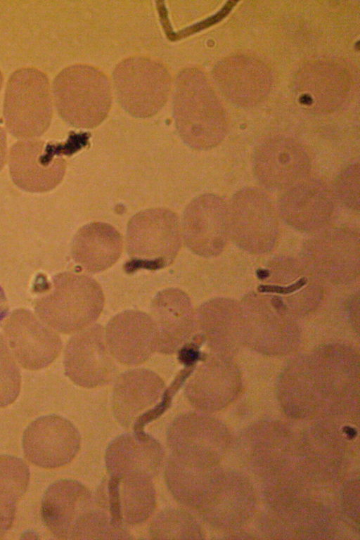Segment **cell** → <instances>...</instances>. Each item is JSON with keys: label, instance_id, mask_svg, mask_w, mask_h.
<instances>
[{"label": "cell", "instance_id": "obj_1", "mask_svg": "<svg viewBox=\"0 0 360 540\" xmlns=\"http://www.w3.org/2000/svg\"><path fill=\"white\" fill-rule=\"evenodd\" d=\"M172 111L179 136L193 149L210 150L227 134L226 110L206 75L198 67H186L176 75Z\"/></svg>", "mask_w": 360, "mask_h": 540}, {"label": "cell", "instance_id": "obj_2", "mask_svg": "<svg viewBox=\"0 0 360 540\" xmlns=\"http://www.w3.org/2000/svg\"><path fill=\"white\" fill-rule=\"evenodd\" d=\"M52 94L59 116L79 129L100 125L108 115L112 102L108 77L87 64H74L63 69L53 79Z\"/></svg>", "mask_w": 360, "mask_h": 540}, {"label": "cell", "instance_id": "obj_3", "mask_svg": "<svg viewBox=\"0 0 360 540\" xmlns=\"http://www.w3.org/2000/svg\"><path fill=\"white\" fill-rule=\"evenodd\" d=\"M104 305V295L93 278L63 272L54 276L49 292L39 297L35 314L58 333L74 334L94 323Z\"/></svg>", "mask_w": 360, "mask_h": 540}, {"label": "cell", "instance_id": "obj_4", "mask_svg": "<svg viewBox=\"0 0 360 540\" xmlns=\"http://www.w3.org/2000/svg\"><path fill=\"white\" fill-rule=\"evenodd\" d=\"M3 115L7 130L16 138L27 140L43 135L53 117L47 75L33 67L13 72L6 84Z\"/></svg>", "mask_w": 360, "mask_h": 540}, {"label": "cell", "instance_id": "obj_5", "mask_svg": "<svg viewBox=\"0 0 360 540\" xmlns=\"http://www.w3.org/2000/svg\"><path fill=\"white\" fill-rule=\"evenodd\" d=\"M119 104L131 116L148 118L167 103L172 90L171 74L162 62L134 56L119 62L112 72Z\"/></svg>", "mask_w": 360, "mask_h": 540}, {"label": "cell", "instance_id": "obj_6", "mask_svg": "<svg viewBox=\"0 0 360 540\" xmlns=\"http://www.w3.org/2000/svg\"><path fill=\"white\" fill-rule=\"evenodd\" d=\"M181 229L176 214L166 208H151L129 220L126 245L131 269H159L169 265L181 246Z\"/></svg>", "mask_w": 360, "mask_h": 540}, {"label": "cell", "instance_id": "obj_7", "mask_svg": "<svg viewBox=\"0 0 360 540\" xmlns=\"http://www.w3.org/2000/svg\"><path fill=\"white\" fill-rule=\"evenodd\" d=\"M229 208V232L236 244L254 254L266 253L275 246L279 223L274 205L257 188H244L232 197Z\"/></svg>", "mask_w": 360, "mask_h": 540}, {"label": "cell", "instance_id": "obj_8", "mask_svg": "<svg viewBox=\"0 0 360 540\" xmlns=\"http://www.w3.org/2000/svg\"><path fill=\"white\" fill-rule=\"evenodd\" d=\"M2 335L18 365L30 371L51 365L63 347L58 332L24 308L16 309L8 316Z\"/></svg>", "mask_w": 360, "mask_h": 540}, {"label": "cell", "instance_id": "obj_9", "mask_svg": "<svg viewBox=\"0 0 360 540\" xmlns=\"http://www.w3.org/2000/svg\"><path fill=\"white\" fill-rule=\"evenodd\" d=\"M65 375L75 384L94 388L109 383L117 367L100 324H93L74 335L68 341L63 356Z\"/></svg>", "mask_w": 360, "mask_h": 540}, {"label": "cell", "instance_id": "obj_10", "mask_svg": "<svg viewBox=\"0 0 360 540\" xmlns=\"http://www.w3.org/2000/svg\"><path fill=\"white\" fill-rule=\"evenodd\" d=\"M80 444L77 428L67 418L56 414L42 416L33 420L22 437L26 459L45 469L70 463L77 454Z\"/></svg>", "mask_w": 360, "mask_h": 540}, {"label": "cell", "instance_id": "obj_11", "mask_svg": "<svg viewBox=\"0 0 360 540\" xmlns=\"http://www.w3.org/2000/svg\"><path fill=\"white\" fill-rule=\"evenodd\" d=\"M181 229L193 253L204 257L219 255L230 237L227 202L213 193L198 195L186 207Z\"/></svg>", "mask_w": 360, "mask_h": 540}, {"label": "cell", "instance_id": "obj_12", "mask_svg": "<svg viewBox=\"0 0 360 540\" xmlns=\"http://www.w3.org/2000/svg\"><path fill=\"white\" fill-rule=\"evenodd\" d=\"M167 441L172 454L196 465L214 466L225 449L226 433L217 420L190 412L172 421Z\"/></svg>", "mask_w": 360, "mask_h": 540}, {"label": "cell", "instance_id": "obj_13", "mask_svg": "<svg viewBox=\"0 0 360 540\" xmlns=\"http://www.w3.org/2000/svg\"><path fill=\"white\" fill-rule=\"evenodd\" d=\"M352 84L348 69L332 59L306 63L293 81L301 104L319 113H330L340 108L350 95Z\"/></svg>", "mask_w": 360, "mask_h": 540}, {"label": "cell", "instance_id": "obj_14", "mask_svg": "<svg viewBox=\"0 0 360 540\" xmlns=\"http://www.w3.org/2000/svg\"><path fill=\"white\" fill-rule=\"evenodd\" d=\"M212 75L221 94L242 108L259 105L269 96L273 86L269 67L258 58L248 54L221 59L214 67Z\"/></svg>", "mask_w": 360, "mask_h": 540}, {"label": "cell", "instance_id": "obj_15", "mask_svg": "<svg viewBox=\"0 0 360 540\" xmlns=\"http://www.w3.org/2000/svg\"><path fill=\"white\" fill-rule=\"evenodd\" d=\"M8 167L12 181L18 188L30 193H44L60 183L66 164L55 147L34 139L17 141L11 146Z\"/></svg>", "mask_w": 360, "mask_h": 540}, {"label": "cell", "instance_id": "obj_16", "mask_svg": "<svg viewBox=\"0 0 360 540\" xmlns=\"http://www.w3.org/2000/svg\"><path fill=\"white\" fill-rule=\"evenodd\" d=\"M253 169L261 184L271 190H285L307 178L311 160L305 148L286 136H274L255 150Z\"/></svg>", "mask_w": 360, "mask_h": 540}, {"label": "cell", "instance_id": "obj_17", "mask_svg": "<svg viewBox=\"0 0 360 540\" xmlns=\"http://www.w3.org/2000/svg\"><path fill=\"white\" fill-rule=\"evenodd\" d=\"M98 505L91 491L81 482L63 479L51 484L41 503V517L46 529L57 539H76L88 513Z\"/></svg>", "mask_w": 360, "mask_h": 540}, {"label": "cell", "instance_id": "obj_18", "mask_svg": "<svg viewBox=\"0 0 360 540\" xmlns=\"http://www.w3.org/2000/svg\"><path fill=\"white\" fill-rule=\"evenodd\" d=\"M278 212L294 229L318 232L334 214L335 197L323 181L306 178L285 190L278 202Z\"/></svg>", "mask_w": 360, "mask_h": 540}, {"label": "cell", "instance_id": "obj_19", "mask_svg": "<svg viewBox=\"0 0 360 540\" xmlns=\"http://www.w3.org/2000/svg\"><path fill=\"white\" fill-rule=\"evenodd\" d=\"M105 338L113 358L127 366L144 363L157 349L153 319L139 310H125L113 316L106 326Z\"/></svg>", "mask_w": 360, "mask_h": 540}, {"label": "cell", "instance_id": "obj_20", "mask_svg": "<svg viewBox=\"0 0 360 540\" xmlns=\"http://www.w3.org/2000/svg\"><path fill=\"white\" fill-rule=\"evenodd\" d=\"M157 335L156 351L174 354L188 343L195 329L193 305L182 290L169 288L158 292L150 304Z\"/></svg>", "mask_w": 360, "mask_h": 540}, {"label": "cell", "instance_id": "obj_21", "mask_svg": "<svg viewBox=\"0 0 360 540\" xmlns=\"http://www.w3.org/2000/svg\"><path fill=\"white\" fill-rule=\"evenodd\" d=\"M302 255L309 264L326 276L340 278L352 275L359 264V233L349 228L319 232L304 244Z\"/></svg>", "mask_w": 360, "mask_h": 540}, {"label": "cell", "instance_id": "obj_22", "mask_svg": "<svg viewBox=\"0 0 360 540\" xmlns=\"http://www.w3.org/2000/svg\"><path fill=\"white\" fill-rule=\"evenodd\" d=\"M164 456L162 446L152 436L143 432L126 433L109 444L105 461L111 477L153 479L161 469Z\"/></svg>", "mask_w": 360, "mask_h": 540}, {"label": "cell", "instance_id": "obj_23", "mask_svg": "<svg viewBox=\"0 0 360 540\" xmlns=\"http://www.w3.org/2000/svg\"><path fill=\"white\" fill-rule=\"evenodd\" d=\"M108 489H101L98 504L114 520L124 525L146 521L153 513L156 495L152 478L146 477H111Z\"/></svg>", "mask_w": 360, "mask_h": 540}, {"label": "cell", "instance_id": "obj_24", "mask_svg": "<svg viewBox=\"0 0 360 540\" xmlns=\"http://www.w3.org/2000/svg\"><path fill=\"white\" fill-rule=\"evenodd\" d=\"M165 390L162 379L151 370L139 368L122 373L117 378L112 390L115 418L122 425L131 426L159 402Z\"/></svg>", "mask_w": 360, "mask_h": 540}, {"label": "cell", "instance_id": "obj_25", "mask_svg": "<svg viewBox=\"0 0 360 540\" xmlns=\"http://www.w3.org/2000/svg\"><path fill=\"white\" fill-rule=\"evenodd\" d=\"M122 250L120 233L103 222H92L81 227L71 245L75 262L90 273L101 272L112 266L120 258Z\"/></svg>", "mask_w": 360, "mask_h": 540}, {"label": "cell", "instance_id": "obj_26", "mask_svg": "<svg viewBox=\"0 0 360 540\" xmlns=\"http://www.w3.org/2000/svg\"><path fill=\"white\" fill-rule=\"evenodd\" d=\"M218 471L216 465H196L171 454L167 461L165 478L172 495L180 504L198 510Z\"/></svg>", "mask_w": 360, "mask_h": 540}, {"label": "cell", "instance_id": "obj_27", "mask_svg": "<svg viewBox=\"0 0 360 540\" xmlns=\"http://www.w3.org/2000/svg\"><path fill=\"white\" fill-rule=\"evenodd\" d=\"M30 469L20 458L0 454V513L14 518L17 503L25 494Z\"/></svg>", "mask_w": 360, "mask_h": 540}, {"label": "cell", "instance_id": "obj_28", "mask_svg": "<svg viewBox=\"0 0 360 540\" xmlns=\"http://www.w3.org/2000/svg\"><path fill=\"white\" fill-rule=\"evenodd\" d=\"M188 401L196 409L213 411L223 404L224 394L218 370L212 364H205L195 372L184 388Z\"/></svg>", "mask_w": 360, "mask_h": 540}, {"label": "cell", "instance_id": "obj_29", "mask_svg": "<svg viewBox=\"0 0 360 540\" xmlns=\"http://www.w3.org/2000/svg\"><path fill=\"white\" fill-rule=\"evenodd\" d=\"M149 534L154 539H203L198 521L187 511L175 508H166L153 520Z\"/></svg>", "mask_w": 360, "mask_h": 540}, {"label": "cell", "instance_id": "obj_30", "mask_svg": "<svg viewBox=\"0 0 360 540\" xmlns=\"http://www.w3.org/2000/svg\"><path fill=\"white\" fill-rule=\"evenodd\" d=\"M21 381L19 365L0 334V408L6 407L17 399Z\"/></svg>", "mask_w": 360, "mask_h": 540}, {"label": "cell", "instance_id": "obj_31", "mask_svg": "<svg viewBox=\"0 0 360 540\" xmlns=\"http://www.w3.org/2000/svg\"><path fill=\"white\" fill-rule=\"evenodd\" d=\"M360 170L358 162L345 167L338 176L335 192L339 200L347 207L359 211L360 197Z\"/></svg>", "mask_w": 360, "mask_h": 540}, {"label": "cell", "instance_id": "obj_32", "mask_svg": "<svg viewBox=\"0 0 360 540\" xmlns=\"http://www.w3.org/2000/svg\"><path fill=\"white\" fill-rule=\"evenodd\" d=\"M307 282V280L306 278H301L293 284L288 286H280L276 285H260L258 287V290L260 292H271L283 295L290 294L302 288L304 285H306Z\"/></svg>", "mask_w": 360, "mask_h": 540}, {"label": "cell", "instance_id": "obj_33", "mask_svg": "<svg viewBox=\"0 0 360 540\" xmlns=\"http://www.w3.org/2000/svg\"><path fill=\"white\" fill-rule=\"evenodd\" d=\"M7 155L6 134L2 127H0V171L3 169Z\"/></svg>", "mask_w": 360, "mask_h": 540}, {"label": "cell", "instance_id": "obj_34", "mask_svg": "<svg viewBox=\"0 0 360 540\" xmlns=\"http://www.w3.org/2000/svg\"><path fill=\"white\" fill-rule=\"evenodd\" d=\"M9 307L5 292L0 285V326L8 316Z\"/></svg>", "mask_w": 360, "mask_h": 540}, {"label": "cell", "instance_id": "obj_35", "mask_svg": "<svg viewBox=\"0 0 360 540\" xmlns=\"http://www.w3.org/2000/svg\"><path fill=\"white\" fill-rule=\"evenodd\" d=\"M14 520L15 519L0 513V538L11 529Z\"/></svg>", "mask_w": 360, "mask_h": 540}, {"label": "cell", "instance_id": "obj_36", "mask_svg": "<svg viewBox=\"0 0 360 540\" xmlns=\"http://www.w3.org/2000/svg\"><path fill=\"white\" fill-rule=\"evenodd\" d=\"M269 275V272L268 270L259 269L257 271V276L259 278H265L268 277Z\"/></svg>", "mask_w": 360, "mask_h": 540}, {"label": "cell", "instance_id": "obj_37", "mask_svg": "<svg viewBox=\"0 0 360 540\" xmlns=\"http://www.w3.org/2000/svg\"><path fill=\"white\" fill-rule=\"evenodd\" d=\"M3 80H4L3 75H2L1 72L0 71V90H1L2 84H3Z\"/></svg>", "mask_w": 360, "mask_h": 540}]
</instances>
